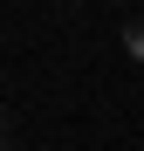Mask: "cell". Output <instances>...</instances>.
Masks as SVG:
<instances>
[{"instance_id": "cell-1", "label": "cell", "mask_w": 144, "mask_h": 151, "mask_svg": "<svg viewBox=\"0 0 144 151\" xmlns=\"http://www.w3.org/2000/svg\"><path fill=\"white\" fill-rule=\"evenodd\" d=\"M124 55L144 62V21H124Z\"/></svg>"}, {"instance_id": "cell-2", "label": "cell", "mask_w": 144, "mask_h": 151, "mask_svg": "<svg viewBox=\"0 0 144 151\" xmlns=\"http://www.w3.org/2000/svg\"><path fill=\"white\" fill-rule=\"evenodd\" d=\"M0 144H7V117H0Z\"/></svg>"}]
</instances>
